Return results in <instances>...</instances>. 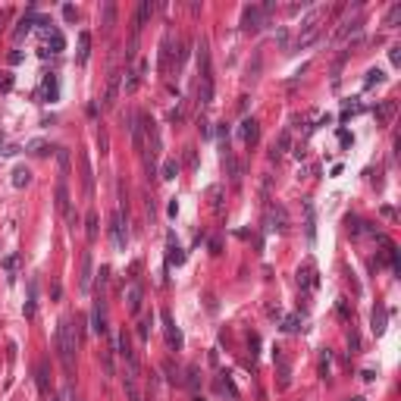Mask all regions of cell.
<instances>
[{"label": "cell", "instance_id": "obj_1", "mask_svg": "<svg viewBox=\"0 0 401 401\" xmlns=\"http://www.w3.org/2000/svg\"><path fill=\"white\" fill-rule=\"evenodd\" d=\"M54 342H57V354H60V364H63V370L72 373V370H75V345H79V342H75V326H72L69 317L60 320Z\"/></svg>", "mask_w": 401, "mask_h": 401}, {"label": "cell", "instance_id": "obj_2", "mask_svg": "<svg viewBox=\"0 0 401 401\" xmlns=\"http://www.w3.org/2000/svg\"><path fill=\"white\" fill-rule=\"evenodd\" d=\"M326 19V10L323 6H317V10H310L307 13V19H301V35H298V41H295V47L301 50V47H310L313 41L320 38V22Z\"/></svg>", "mask_w": 401, "mask_h": 401}, {"label": "cell", "instance_id": "obj_3", "mask_svg": "<svg viewBox=\"0 0 401 401\" xmlns=\"http://www.w3.org/2000/svg\"><path fill=\"white\" fill-rule=\"evenodd\" d=\"M110 235H113L116 251H125V242H129V235H125V213H123V210H116L113 216H110Z\"/></svg>", "mask_w": 401, "mask_h": 401}, {"label": "cell", "instance_id": "obj_4", "mask_svg": "<svg viewBox=\"0 0 401 401\" xmlns=\"http://www.w3.org/2000/svg\"><path fill=\"white\" fill-rule=\"evenodd\" d=\"M154 10H157V3H151V0H141V3H138V10H135V19H132V35H135V38L141 35V25L154 16Z\"/></svg>", "mask_w": 401, "mask_h": 401}, {"label": "cell", "instance_id": "obj_5", "mask_svg": "<svg viewBox=\"0 0 401 401\" xmlns=\"http://www.w3.org/2000/svg\"><path fill=\"white\" fill-rule=\"evenodd\" d=\"M119 354L125 357V364H129V376H138V357L132 351V342L125 332H119Z\"/></svg>", "mask_w": 401, "mask_h": 401}, {"label": "cell", "instance_id": "obj_6", "mask_svg": "<svg viewBox=\"0 0 401 401\" xmlns=\"http://www.w3.org/2000/svg\"><path fill=\"white\" fill-rule=\"evenodd\" d=\"M91 329L97 336L107 332V317H104V292H97V301H94V310H91Z\"/></svg>", "mask_w": 401, "mask_h": 401}, {"label": "cell", "instance_id": "obj_7", "mask_svg": "<svg viewBox=\"0 0 401 401\" xmlns=\"http://www.w3.org/2000/svg\"><path fill=\"white\" fill-rule=\"evenodd\" d=\"M144 69H148V63L141 60V63L135 66V69H129V72H125V85H123V88H125V94H135V91H138V85H141V79H144Z\"/></svg>", "mask_w": 401, "mask_h": 401}, {"label": "cell", "instance_id": "obj_8", "mask_svg": "<svg viewBox=\"0 0 401 401\" xmlns=\"http://www.w3.org/2000/svg\"><path fill=\"white\" fill-rule=\"evenodd\" d=\"M198 100H201V107H207L213 104V72H201V85H198Z\"/></svg>", "mask_w": 401, "mask_h": 401}, {"label": "cell", "instance_id": "obj_9", "mask_svg": "<svg viewBox=\"0 0 401 401\" xmlns=\"http://www.w3.org/2000/svg\"><path fill=\"white\" fill-rule=\"evenodd\" d=\"M263 16H267V13H263L260 6H245V13H242V25H245L248 31H257V29H260V22H263Z\"/></svg>", "mask_w": 401, "mask_h": 401}, {"label": "cell", "instance_id": "obj_10", "mask_svg": "<svg viewBox=\"0 0 401 401\" xmlns=\"http://www.w3.org/2000/svg\"><path fill=\"white\" fill-rule=\"evenodd\" d=\"M141 298H144V288L138 282H132L129 288H125V310L129 313H138L141 310Z\"/></svg>", "mask_w": 401, "mask_h": 401}, {"label": "cell", "instance_id": "obj_11", "mask_svg": "<svg viewBox=\"0 0 401 401\" xmlns=\"http://www.w3.org/2000/svg\"><path fill=\"white\" fill-rule=\"evenodd\" d=\"M116 97H119V69L110 72V79H107V91H104V107H116Z\"/></svg>", "mask_w": 401, "mask_h": 401}, {"label": "cell", "instance_id": "obj_12", "mask_svg": "<svg viewBox=\"0 0 401 401\" xmlns=\"http://www.w3.org/2000/svg\"><path fill=\"white\" fill-rule=\"evenodd\" d=\"M257 138H260V125H257V119H245L242 123V141L248 144H257Z\"/></svg>", "mask_w": 401, "mask_h": 401}, {"label": "cell", "instance_id": "obj_13", "mask_svg": "<svg viewBox=\"0 0 401 401\" xmlns=\"http://www.w3.org/2000/svg\"><path fill=\"white\" fill-rule=\"evenodd\" d=\"M57 210L63 213H69V185H66V179L60 176V182H57Z\"/></svg>", "mask_w": 401, "mask_h": 401}, {"label": "cell", "instance_id": "obj_14", "mask_svg": "<svg viewBox=\"0 0 401 401\" xmlns=\"http://www.w3.org/2000/svg\"><path fill=\"white\" fill-rule=\"evenodd\" d=\"M163 326H166V342H169V348H182V332L176 329V323H173L169 313H163Z\"/></svg>", "mask_w": 401, "mask_h": 401}, {"label": "cell", "instance_id": "obj_15", "mask_svg": "<svg viewBox=\"0 0 401 401\" xmlns=\"http://www.w3.org/2000/svg\"><path fill=\"white\" fill-rule=\"evenodd\" d=\"M361 25H364L361 16H354V19H345V22H342V29L336 31V41H345L348 35H357V31H361Z\"/></svg>", "mask_w": 401, "mask_h": 401}, {"label": "cell", "instance_id": "obj_16", "mask_svg": "<svg viewBox=\"0 0 401 401\" xmlns=\"http://www.w3.org/2000/svg\"><path fill=\"white\" fill-rule=\"evenodd\" d=\"M113 25H116V3H113V0H107L104 10H100V29L110 31Z\"/></svg>", "mask_w": 401, "mask_h": 401}, {"label": "cell", "instance_id": "obj_17", "mask_svg": "<svg viewBox=\"0 0 401 401\" xmlns=\"http://www.w3.org/2000/svg\"><path fill=\"white\" fill-rule=\"evenodd\" d=\"M35 19H38V16H35V10H31L29 16H22V19H19V29L13 31V38H16V41H22V38H25V35L31 31V25H35Z\"/></svg>", "mask_w": 401, "mask_h": 401}, {"label": "cell", "instance_id": "obj_18", "mask_svg": "<svg viewBox=\"0 0 401 401\" xmlns=\"http://www.w3.org/2000/svg\"><path fill=\"white\" fill-rule=\"evenodd\" d=\"M41 91H44V97H47V100H57L60 85H57V75H54V72H47V75H44V85H41Z\"/></svg>", "mask_w": 401, "mask_h": 401}, {"label": "cell", "instance_id": "obj_19", "mask_svg": "<svg viewBox=\"0 0 401 401\" xmlns=\"http://www.w3.org/2000/svg\"><path fill=\"white\" fill-rule=\"evenodd\" d=\"M270 219H273V226H270V229H279V232H285V223H288L285 207H279V204H276V207L270 210Z\"/></svg>", "mask_w": 401, "mask_h": 401}, {"label": "cell", "instance_id": "obj_20", "mask_svg": "<svg viewBox=\"0 0 401 401\" xmlns=\"http://www.w3.org/2000/svg\"><path fill=\"white\" fill-rule=\"evenodd\" d=\"M79 285L88 292V285H91V254L85 251L82 254V276H79Z\"/></svg>", "mask_w": 401, "mask_h": 401}, {"label": "cell", "instance_id": "obj_21", "mask_svg": "<svg viewBox=\"0 0 401 401\" xmlns=\"http://www.w3.org/2000/svg\"><path fill=\"white\" fill-rule=\"evenodd\" d=\"M82 191L85 194H91V185H94V176H91V163H88V157H85V154H82Z\"/></svg>", "mask_w": 401, "mask_h": 401}, {"label": "cell", "instance_id": "obj_22", "mask_svg": "<svg viewBox=\"0 0 401 401\" xmlns=\"http://www.w3.org/2000/svg\"><path fill=\"white\" fill-rule=\"evenodd\" d=\"M47 47H50V54H60V50L66 47V41H63V35H60L57 29H47Z\"/></svg>", "mask_w": 401, "mask_h": 401}, {"label": "cell", "instance_id": "obj_23", "mask_svg": "<svg viewBox=\"0 0 401 401\" xmlns=\"http://www.w3.org/2000/svg\"><path fill=\"white\" fill-rule=\"evenodd\" d=\"M29 182H31V173H29L25 166H16V169H13V185H16V188H25Z\"/></svg>", "mask_w": 401, "mask_h": 401}, {"label": "cell", "instance_id": "obj_24", "mask_svg": "<svg viewBox=\"0 0 401 401\" xmlns=\"http://www.w3.org/2000/svg\"><path fill=\"white\" fill-rule=\"evenodd\" d=\"M88 54H91V35H88V31H82V35H79V63H85Z\"/></svg>", "mask_w": 401, "mask_h": 401}, {"label": "cell", "instance_id": "obj_25", "mask_svg": "<svg viewBox=\"0 0 401 401\" xmlns=\"http://www.w3.org/2000/svg\"><path fill=\"white\" fill-rule=\"evenodd\" d=\"M392 116H395V100H386V104L376 110V119L379 123H392Z\"/></svg>", "mask_w": 401, "mask_h": 401}, {"label": "cell", "instance_id": "obj_26", "mask_svg": "<svg viewBox=\"0 0 401 401\" xmlns=\"http://www.w3.org/2000/svg\"><path fill=\"white\" fill-rule=\"evenodd\" d=\"M398 19H401V3H392V10L386 13L382 25H386V29H395V25H398Z\"/></svg>", "mask_w": 401, "mask_h": 401}, {"label": "cell", "instance_id": "obj_27", "mask_svg": "<svg viewBox=\"0 0 401 401\" xmlns=\"http://www.w3.org/2000/svg\"><path fill=\"white\" fill-rule=\"evenodd\" d=\"M85 226H88V229H85V232H88V242H94V238H97V213L94 210L85 216Z\"/></svg>", "mask_w": 401, "mask_h": 401}, {"label": "cell", "instance_id": "obj_28", "mask_svg": "<svg viewBox=\"0 0 401 401\" xmlns=\"http://www.w3.org/2000/svg\"><path fill=\"white\" fill-rule=\"evenodd\" d=\"M298 279H301V285H313L317 279H313V263H304V270H298Z\"/></svg>", "mask_w": 401, "mask_h": 401}, {"label": "cell", "instance_id": "obj_29", "mask_svg": "<svg viewBox=\"0 0 401 401\" xmlns=\"http://www.w3.org/2000/svg\"><path fill=\"white\" fill-rule=\"evenodd\" d=\"M166 260H169V263H176V267H179V263L185 260V251L179 248V245H173V242H169V254H166Z\"/></svg>", "mask_w": 401, "mask_h": 401}, {"label": "cell", "instance_id": "obj_30", "mask_svg": "<svg viewBox=\"0 0 401 401\" xmlns=\"http://www.w3.org/2000/svg\"><path fill=\"white\" fill-rule=\"evenodd\" d=\"M22 310H25V317H35V282H29V301H25V307H22Z\"/></svg>", "mask_w": 401, "mask_h": 401}, {"label": "cell", "instance_id": "obj_31", "mask_svg": "<svg viewBox=\"0 0 401 401\" xmlns=\"http://www.w3.org/2000/svg\"><path fill=\"white\" fill-rule=\"evenodd\" d=\"M57 160H60V173H63V179H66V176H69V151L60 148L57 151Z\"/></svg>", "mask_w": 401, "mask_h": 401}, {"label": "cell", "instance_id": "obj_32", "mask_svg": "<svg viewBox=\"0 0 401 401\" xmlns=\"http://www.w3.org/2000/svg\"><path fill=\"white\" fill-rule=\"evenodd\" d=\"M288 141H292V135L282 132V135H279V151H273L270 157H273V160H279V157H282V151H288Z\"/></svg>", "mask_w": 401, "mask_h": 401}, {"label": "cell", "instance_id": "obj_33", "mask_svg": "<svg viewBox=\"0 0 401 401\" xmlns=\"http://www.w3.org/2000/svg\"><path fill=\"white\" fill-rule=\"evenodd\" d=\"M179 176V163H176V160H166V163H163V179H176Z\"/></svg>", "mask_w": 401, "mask_h": 401}, {"label": "cell", "instance_id": "obj_34", "mask_svg": "<svg viewBox=\"0 0 401 401\" xmlns=\"http://www.w3.org/2000/svg\"><path fill=\"white\" fill-rule=\"evenodd\" d=\"M382 79H386V75H382L379 69H370V72H367V82H364V85H367V88H373V85H379Z\"/></svg>", "mask_w": 401, "mask_h": 401}, {"label": "cell", "instance_id": "obj_35", "mask_svg": "<svg viewBox=\"0 0 401 401\" xmlns=\"http://www.w3.org/2000/svg\"><path fill=\"white\" fill-rule=\"evenodd\" d=\"M38 389L47 395V367L44 364H38Z\"/></svg>", "mask_w": 401, "mask_h": 401}, {"label": "cell", "instance_id": "obj_36", "mask_svg": "<svg viewBox=\"0 0 401 401\" xmlns=\"http://www.w3.org/2000/svg\"><path fill=\"white\" fill-rule=\"evenodd\" d=\"M16 267H19V257H16V254H6V257H3V270L13 273Z\"/></svg>", "mask_w": 401, "mask_h": 401}, {"label": "cell", "instance_id": "obj_37", "mask_svg": "<svg viewBox=\"0 0 401 401\" xmlns=\"http://www.w3.org/2000/svg\"><path fill=\"white\" fill-rule=\"evenodd\" d=\"M97 144H100V154H107V148H110V138H107V132H104V129H97Z\"/></svg>", "mask_w": 401, "mask_h": 401}, {"label": "cell", "instance_id": "obj_38", "mask_svg": "<svg viewBox=\"0 0 401 401\" xmlns=\"http://www.w3.org/2000/svg\"><path fill=\"white\" fill-rule=\"evenodd\" d=\"M31 154H38V157H44V154H47V144H44V141H31Z\"/></svg>", "mask_w": 401, "mask_h": 401}, {"label": "cell", "instance_id": "obj_39", "mask_svg": "<svg viewBox=\"0 0 401 401\" xmlns=\"http://www.w3.org/2000/svg\"><path fill=\"white\" fill-rule=\"evenodd\" d=\"M0 75H3V79H0V88L10 91V88H13V75H10V72H0Z\"/></svg>", "mask_w": 401, "mask_h": 401}, {"label": "cell", "instance_id": "obj_40", "mask_svg": "<svg viewBox=\"0 0 401 401\" xmlns=\"http://www.w3.org/2000/svg\"><path fill=\"white\" fill-rule=\"evenodd\" d=\"M382 323H386V310H373V326H376V329H382Z\"/></svg>", "mask_w": 401, "mask_h": 401}, {"label": "cell", "instance_id": "obj_41", "mask_svg": "<svg viewBox=\"0 0 401 401\" xmlns=\"http://www.w3.org/2000/svg\"><path fill=\"white\" fill-rule=\"evenodd\" d=\"M148 326H151V320H141V323H138V336H141V342H148Z\"/></svg>", "mask_w": 401, "mask_h": 401}, {"label": "cell", "instance_id": "obj_42", "mask_svg": "<svg viewBox=\"0 0 401 401\" xmlns=\"http://www.w3.org/2000/svg\"><path fill=\"white\" fill-rule=\"evenodd\" d=\"M389 60L398 66V63H401V47H392V50H389Z\"/></svg>", "mask_w": 401, "mask_h": 401}, {"label": "cell", "instance_id": "obj_43", "mask_svg": "<svg viewBox=\"0 0 401 401\" xmlns=\"http://www.w3.org/2000/svg\"><path fill=\"white\" fill-rule=\"evenodd\" d=\"M285 332H298V320H295V317L285 320Z\"/></svg>", "mask_w": 401, "mask_h": 401}, {"label": "cell", "instance_id": "obj_44", "mask_svg": "<svg viewBox=\"0 0 401 401\" xmlns=\"http://www.w3.org/2000/svg\"><path fill=\"white\" fill-rule=\"evenodd\" d=\"M182 116H185V110H182V107H176L173 113H169V119H173V123H179V119H182Z\"/></svg>", "mask_w": 401, "mask_h": 401}, {"label": "cell", "instance_id": "obj_45", "mask_svg": "<svg viewBox=\"0 0 401 401\" xmlns=\"http://www.w3.org/2000/svg\"><path fill=\"white\" fill-rule=\"evenodd\" d=\"M10 63H13V66L22 63V50H13V54H10Z\"/></svg>", "mask_w": 401, "mask_h": 401}, {"label": "cell", "instance_id": "obj_46", "mask_svg": "<svg viewBox=\"0 0 401 401\" xmlns=\"http://www.w3.org/2000/svg\"><path fill=\"white\" fill-rule=\"evenodd\" d=\"M339 313H342V317L348 320V304H345V298H342V301H339Z\"/></svg>", "mask_w": 401, "mask_h": 401}, {"label": "cell", "instance_id": "obj_47", "mask_svg": "<svg viewBox=\"0 0 401 401\" xmlns=\"http://www.w3.org/2000/svg\"><path fill=\"white\" fill-rule=\"evenodd\" d=\"M3 19H6V13H3V10H0V29H3Z\"/></svg>", "mask_w": 401, "mask_h": 401}, {"label": "cell", "instance_id": "obj_48", "mask_svg": "<svg viewBox=\"0 0 401 401\" xmlns=\"http://www.w3.org/2000/svg\"><path fill=\"white\" fill-rule=\"evenodd\" d=\"M129 401H141V398H138V395H132V398H129Z\"/></svg>", "mask_w": 401, "mask_h": 401}, {"label": "cell", "instance_id": "obj_49", "mask_svg": "<svg viewBox=\"0 0 401 401\" xmlns=\"http://www.w3.org/2000/svg\"><path fill=\"white\" fill-rule=\"evenodd\" d=\"M351 401H364V398H351Z\"/></svg>", "mask_w": 401, "mask_h": 401}, {"label": "cell", "instance_id": "obj_50", "mask_svg": "<svg viewBox=\"0 0 401 401\" xmlns=\"http://www.w3.org/2000/svg\"><path fill=\"white\" fill-rule=\"evenodd\" d=\"M72 401H79V398H72Z\"/></svg>", "mask_w": 401, "mask_h": 401}]
</instances>
